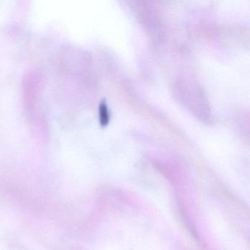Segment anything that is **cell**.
<instances>
[{"label": "cell", "instance_id": "1", "mask_svg": "<svg viewBox=\"0 0 250 250\" xmlns=\"http://www.w3.org/2000/svg\"><path fill=\"white\" fill-rule=\"evenodd\" d=\"M100 120L102 125H105L109 122V112H108L107 106L106 103L102 102L100 104Z\"/></svg>", "mask_w": 250, "mask_h": 250}]
</instances>
